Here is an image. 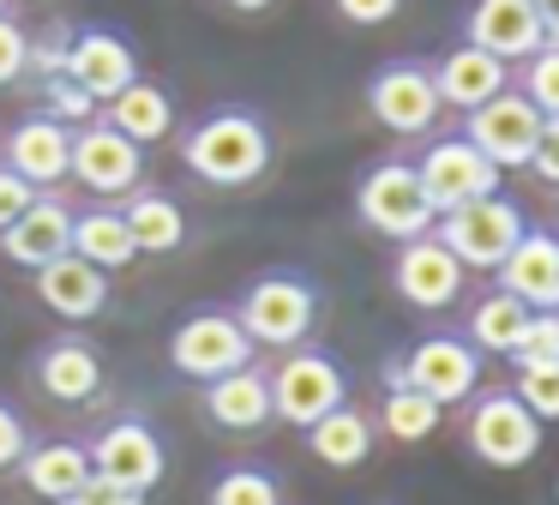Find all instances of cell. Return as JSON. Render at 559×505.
<instances>
[{
  "label": "cell",
  "instance_id": "obj_16",
  "mask_svg": "<svg viewBox=\"0 0 559 505\" xmlns=\"http://www.w3.org/2000/svg\"><path fill=\"white\" fill-rule=\"evenodd\" d=\"M463 43H475L493 60L518 67V60H530L547 43V24L530 0H475L469 19H463Z\"/></svg>",
  "mask_w": 559,
  "mask_h": 505
},
{
  "label": "cell",
  "instance_id": "obj_46",
  "mask_svg": "<svg viewBox=\"0 0 559 505\" xmlns=\"http://www.w3.org/2000/svg\"><path fill=\"white\" fill-rule=\"evenodd\" d=\"M0 12H7V0H0Z\"/></svg>",
  "mask_w": 559,
  "mask_h": 505
},
{
  "label": "cell",
  "instance_id": "obj_35",
  "mask_svg": "<svg viewBox=\"0 0 559 505\" xmlns=\"http://www.w3.org/2000/svg\"><path fill=\"white\" fill-rule=\"evenodd\" d=\"M511 361H518V367H530V361H559V307L530 313V331H523V343Z\"/></svg>",
  "mask_w": 559,
  "mask_h": 505
},
{
  "label": "cell",
  "instance_id": "obj_13",
  "mask_svg": "<svg viewBox=\"0 0 559 505\" xmlns=\"http://www.w3.org/2000/svg\"><path fill=\"white\" fill-rule=\"evenodd\" d=\"M415 175H421V192H427V204H433L439 216L457 211V204H469V199L499 192V168L487 163L463 132H457V139H433V144H427L421 163H415Z\"/></svg>",
  "mask_w": 559,
  "mask_h": 505
},
{
  "label": "cell",
  "instance_id": "obj_27",
  "mask_svg": "<svg viewBox=\"0 0 559 505\" xmlns=\"http://www.w3.org/2000/svg\"><path fill=\"white\" fill-rule=\"evenodd\" d=\"M103 120H109L115 132H127L133 144H157V139L175 132V96L163 91V84H151V79H133L121 96H109Z\"/></svg>",
  "mask_w": 559,
  "mask_h": 505
},
{
  "label": "cell",
  "instance_id": "obj_40",
  "mask_svg": "<svg viewBox=\"0 0 559 505\" xmlns=\"http://www.w3.org/2000/svg\"><path fill=\"white\" fill-rule=\"evenodd\" d=\"M61 505H145V493H133V488H115V481L91 475L85 488H73Z\"/></svg>",
  "mask_w": 559,
  "mask_h": 505
},
{
  "label": "cell",
  "instance_id": "obj_21",
  "mask_svg": "<svg viewBox=\"0 0 559 505\" xmlns=\"http://www.w3.org/2000/svg\"><path fill=\"white\" fill-rule=\"evenodd\" d=\"M31 277H37V301L67 325H85V319H97V313L109 307V271L85 265L79 252H61V259H49Z\"/></svg>",
  "mask_w": 559,
  "mask_h": 505
},
{
  "label": "cell",
  "instance_id": "obj_11",
  "mask_svg": "<svg viewBox=\"0 0 559 505\" xmlns=\"http://www.w3.org/2000/svg\"><path fill=\"white\" fill-rule=\"evenodd\" d=\"M367 108H373V120L385 132H397V139H421V132H433L439 120V91H433V67H421V60H391V67H379L373 79H367Z\"/></svg>",
  "mask_w": 559,
  "mask_h": 505
},
{
  "label": "cell",
  "instance_id": "obj_15",
  "mask_svg": "<svg viewBox=\"0 0 559 505\" xmlns=\"http://www.w3.org/2000/svg\"><path fill=\"white\" fill-rule=\"evenodd\" d=\"M463 265L445 252V240L439 235H415L397 247V259H391V283H397V295L409 301V307L421 313H445L451 301L463 295Z\"/></svg>",
  "mask_w": 559,
  "mask_h": 505
},
{
  "label": "cell",
  "instance_id": "obj_2",
  "mask_svg": "<svg viewBox=\"0 0 559 505\" xmlns=\"http://www.w3.org/2000/svg\"><path fill=\"white\" fill-rule=\"evenodd\" d=\"M235 319L253 337V349H295L319 325V289L301 271H265L241 289Z\"/></svg>",
  "mask_w": 559,
  "mask_h": 505
},
{
  "label": "cell",
  "instance_id": "obj_30",
  "mask_svg": "<svg viewBox=\"0 0 559 505\" xmlns=\"http://www.w3.org/2000/svg\"><path fill=\"white\" fill-rule=\"evenodd\" d=\"M523 331H530V307L518 295H506V289H487L469 307V343L481 355H518Z\"/></svg>",
  "mask_w": 559,
  "mask_h": 505
},
{
  "label": "cell",
  "instance_id": "obj_25",
  "mask_svg": "<svg viewBox=\"0 0 559 505\" xmlns=\"http://www.w3.org/2000/svg\"><path fill=\"white\" fill-rule=\"evenodd\" d=\"M19 475H25V488L37 493V500L61 505L73 488H85V481H91V451H85V439L31 445V451L19 457Z\"/></svg>",
  "mask_w": 559,
  "mask_h": 505
},
{
  "label": "cell",
  "instance_id": "obj_23",
  "mask_svg": "<svg viewBox=\"0 0 559 505\" xmlns=\"http://www.w3.org/2000/svg\"><path fill=\"white\" fill-rule=\"evenodd\" d=\"M205 415L223 433H259L271 421V373L265 367H235L205 385Z\"/></svg>",
  "mask_w": 559,
  "mask_h": 505
},
{
  "label": "cell",
  "instance_id": "obj_6",
  "mask_svg": "<svg viewBox=\"0 0 559 505\" xmlns=\"http://www.w3.org/2000/svg\"><path fill=\"white\" fill-rule=\"evenodd\" d=\"M169 367L181 373V379L211 385L235 367H253V337L241 331L235 307H199L169 331Z\"/></svg>",
  "mask_w": 559,
  "mask_h": 505
},
{
  "label": "cell",
  "instance_id": "obj_9",
  "mask_svg": "<svg viewBox=\"0 0 559 505\" xmlns=\"http://www.w3.org/2000/svg\"><path fill=\"white\" fill-rule=\"evenodd\" d=\"M91 451V475L115 481V488H133V493H151L169 469V451H163L157 427L145 415H115L97 439H85Z\"/></svg>",
  "mask_w": 559,
  "mask_h": 505
},
{
  "label": "cell",
  "instance_id": "obj_5",
  "mask_svg": "<svg viewBox=\"0 0 559 505\" xmlns=\"http://www.w3.org/2000/svg\"><path fill=\"white\" fill-rule=\"evenodd\" d=\"M355 216H361L373 235L385 240H415V235H433L439 211L427 204L421 192V175L415 163H373L361 180H355Z\"/></svg>",
  "mask_w": 559,
  "mask_h": 505
},
{
  "label": "cell",
  "instance_id": "obj_7",
  "mask_svg": "<svg viewBox=\"0 0 559 505\" xmlns=\"http://www.w3.org/2000/svg\"><path fill=\"white\" fill-rule=\"evenodd\" d=\"M463 445H469L487 469H523L542 451V421L518 403V391H481V397H469Z\"/></svg>",
  "mask_w": 559,
  "mask_h": 505
},
{
  "label": "cell",
  "instance_id": "obj_28",
  "mask_svg": "<svg viewBox=\"0 0 559 505\" xmlns=\"http://www.w3.org/2000/svg\"><path fill=\"white\" fill-rule=\"evenodd\" d=\"M73 252L85 265H97V271H127V265L139 259L133 235H127L121 211L115 204H91V211H73Z\"/></svg>",
  "mask_w": 559,
  "mask_h": 505
},
{
  "label": "cell",
  "instance_id": "obj_4",
  "mask_svg": "<svg viewBox=\"0 0 559 505\" xmlns=\"http://www.w3.org/2000/svg\"><path fill=\"white\" fill-rule=\"evenodd\" d=\"M523 228L530 223H523L518 199L487 192V199H469V204H457V211H445L433 223V235L445 240V252L463 265V271H499Z\"/></svg>",
  "mask_w": 559,
  "mask_h": 505
},
{
  "label": "cell",
  "instance_id": "obj_43",
  "mask_svg": "<svg viewBox=\"0 0 559 505\" xmlns=\"http://www.w3.org/2000/svg\"><path fill=\"white\" fill-rule=\"evenodd\" d=\"M535 12H542V24H547V43H559V0H530Z\"/></svg>",
  "mask_w": 559,
  "mask_h": 505
},
{
  "label": "cell",
  "instance_id": "obj_20",
  "mask_svg": "<svg viewBox=\"0 0 559 505\" xmlns=\"http://www.w3.org/2000/svg\"><path fill=\"white\" fill-rule=\"evenodd\" d=\"M493 277H499V289L518 295L530 313L559 307V235L554 228H523L518 247L506 252V265H499Z\"/></svg>",
  "mask_w": 559,
  "mask_h": 505
},
{
  "label": "cell",
  "instance_id": "obj_10",
  "mask_svg": "<svg viewBox=\"0 0 559 505\" xmlns=\"http://www.w3.org/2000/svg\"><path fill=\"white\" fill-rule=\"evenodd\" d=\"M403 385H415L421 397H433L439 409L451 403H469L475 385H481V349L469 337H451V331H433L397 361Z\"/></svg>",
  "mask_w": 559,
  "mask_h": 505
},
{
  "label": "cell",
  "instance_id": "obj_29",
  "mask_svg": "<svg viewBox=\"0 0 559 505\" xmlns=\"http://www.w3.org/2000/svg\"><path fill=\"white\" fill-rule=\"evenodd\" d=\"M439 421H445V409L433 403V397H421L415 385H403L397 361H385V397H379V427L391 433L397 445H421L439 433Z\"/></svg>",
  "mask_w": 559,
  "mask_h": 505
},
{
  "label": "cell",
  "instance_id": "obj_14",
  "mask_svg": "<svg viewBox=\"0 0 559 505\" xmlns=\"http://www.w3.org/2000/svg\"><path fill=\"white\" fill-rule=\"evenodd\" d=\"M31 379H37V391L49 397V403L79 409V403H91V397H103V379H109V373H103V355H97L91 337L61 331V337H49V343L37 349Z\"/></svg>",
  "mask_w": 559,
  "mask_h": 505
},
{
  "label": "cell",
  "instance_id": "obj_18",
  "mask_svg": "<svg viewBox=\"0 0 559 505\" xmlns=\"http://www.w3.org/2000/svg\"><path fill=\"white\" fill-rule=\"evenodd\" d=\"M0 252L25 271H43L49 259L73 252V204L61 192H37L13 228H0Z\"/></svg>",
  "mask_w": 559,
  "mask_h": 505
},
{
  "label": "cell",
  "instance_id": "obj_24",
  "mask_svg": "<svg viewBox=\"0 0 559 505\" xmlns=\"http://www.w3.org/2000/svg\"><path fill=\"white\" fill-rule=\"evenodd\" d=\"M115 211H121V223H127V235H133L139 252H181L187 211H181V199H169L163 187H133Z\"/></svg>",
  "mask_w": 559,
  "mask_h": 505
},
{
  "label": "cell",
  "instance_id": "obj_45",
  "mask_svg": "<svg viewBox=\"0 0 559 505\" xmlns=\"http://www.w3.org/2000/svg\"><path fill=\"white\" fill-rule=\"evenodd\" d=\"M554 500H559V481H554Z\"/></svg>",
  "mask_w": 559,
  "mask_h": 505
},
{
  "label": "cell",
  "instance_id": "obj_17",
  "mask_svg": "<svg viewBox=\"0 0 559 505\" xmlns=\"http://www.w3.org/2000/svg\"><path fill=\"white\" fill-rule=\"evenodd\" d=\"M0 151H7L0 163L13 168L19 180H31L37 192H55L67 180V163H73V132L49 115H25V120H13Z\"/></svg>",
  "mask_w": 559,
  "mask_h": 505
},
{
  "label": "cell",
  "instance_id": "obj_37",
  "mask_svg": "<svg viewBox=\"0 0 559 505\" xmlns=\"http://www.w3.org/2000/svg\"><path fill=\"white\" fill-rule=\"evenodd\" d=\"M25 60H31V31L0 12V91L25 79Z\"/></svg>",
  "mask_w": 559,
  "mask_h": 505
},
{
  "label": "cell",
  "instance_id": "obj_42",
  "mask_svg": "<svg viewBox=\"0 0 559 505\" xmlns=\"http://www.w3.org/2000/svg\"><path fill=\"white\" fill-rule=\"evenodd\" d=\"M331 7H337L349 24H385V19H397L403 0H331Z\"/></svg>",
  "mask_w": 559,
  "mask_h": 505
},
{
  "label": "cell",
  "instance_id": "obj_44",
  "mask_svg": "<svg viewBox=\"0 0 559 505\" xmlns=\"http://www.w3.org/2000/svg\"><path fill=\"white\" fill-rule=\"evenodd\" d=\"M223 7H229V12H265L271 0H223Z\"/></svg>",
  "mask_w": 559,
  "mask_h": 505
},
{
  "label": "cell",
  "instance_id": "obj_26",
  "mask_svg": "<svg viewBox=\"0 0 559 505\" xmlns=\"http://www.w3.org/2000/svg\"><path fill=\"white\" fill-rule=\"evenodd\" d=\"M307 451L325 469H361L373 457V415H361L355 403H337L307 427Z\"/></svg>",
  "mask_w": 559,
  "mask_h": 505
},
{
  "label": "cell",
  "instance_id": "obj_41",
  "mask_svg": "<svg viewBox=\"0 0 559 505\" xmlns=\"http://www.w3.org/2000/svg\"><path fill=\"white\" fill-rule=\"evenodd\" d=\"M31 199H37V187H31V180H19L13 168L0 163V228H13L19 216H25Z\"/></svg>",
  "mask_w": 559,
  "mask_h": 505
},
{
  "label": "cell",
  "instance_id": "obj_3",
  "mask_svg": "<svg viewBox=\"0 0 559 505\" xmlns=\"http://www.w3.org/2000/svg\"><path fill=\"white\" fill-rule=\"evenodd\" d=\"M337 403H349V373H343V361L313 349V343L283 349V361L271 367V421H289V427L307 433Z\"/></svg>",
  "mask_w": 559,
  "mask_h": 505
},
{
  "label": "cell",
  "instance_id": "obj_12",
  "mask_svg": "<svg viewBox=\"0 0 559 505\" xmlns=\"http://www.w3.org/2000/svg\"><path fill=\"white\" fill-rule=\"evenodd\" d=\"M67 175L79 187L103 192V199H127L133 187H145V144L115 132L109 120H91V127L73 132V163H67Z\"/></svg>",
  "mask_w": 559,
  "mask_h": 505
},
{
  "label": "cell",
  "instance_id": "obj_34",
  "mask_svg": "<svg viewBox=\"0 0 559 505\" xmlns=\"http://www.w3.org/2000/svg\"><path fill=\"white\" fill-rule=\"evenodd\" d=\"M518 403L530 409L535 421H559V361H530V367H518Z\"/></svg>",
  "mask_w": 559,
  "mask_h": 505
},
{
  "label": "cell",
  "instance_id": "obj_39",
  "mask_svg": "<svg viewBox=\"0 0 559 505\" xmlns=\"http://www.w3.org/2000/svg\"><path fill=\"white\" fill-rule=\"evenodd\" d=\"M530 168H535V180L559 187V115L542 120V132H535V151H530Z\"/></svg>",
  "mask_w": 559,
  "mask_h": 505
},
{
  "label": "cell",
  "instance_id": "obj_33",
  "mask_svg": "<svg viewBox=\"0 0 559 505\" xmlns=\"http://www.w3.org/2000/svg\"><path fill=\"white\" fill-rule=\"evenodd\" d=\"M518 91L542 115H559V43H542L530 60H518Z\"/></svg>",
  "mask_w": 559,
  "mask_h": 505
},
{
  "label": "cell",
  "instance_id": "obj_19",
  "mask_svg": "<svg viewBox=\"0 0 559 505\" xmlns=\"http://www.w3.org/2000/svg\"><path fill=\"white\" fill-rule=\"evenodd\" d=\"M67 79L85 84L97 103H109V96H121L127 84L139 79V55H133V43H127L121 31L91 24V31H73V48H67Z\"/></svg>",
  "mask_w": 559,
  "mask_h": 505
},
{
  "label": "cell",
  "instance_id": "obj_32",
  "mask_svg": "<svg viewBox=\"0 0 559 505\" xmlns=\"http://www.w3.org/2000/svg\"><path fill=\"white\" fill-rule=\"evenodd\" d=\"M43 84V108L37 115H49V120H61L67 132H79V127H91V115H97V96L85 91V84H73L67 72H55V79H37Z\"/></svg>",
  "mask_w": 559,
  "mask_h": 505
},
{
  "label": "cell",
  "instance_id": "obj_38",
  "mask_svg": "<svg viewBox=\"0 0 559 505\" xmlns=\"http://www.w3.org/2000/svg\"><path fill=\"white\" fill-rule=\"evenodd\" d=\"M31 451V427L7 397H0V469H19V457Z\"/></svg>",
  "mask_w": 559,
  "mask_h": 505
},
{
  "label": "cell",
  "instance_id": "obj_1",
  "mask_svg": "<svg viewBox=\"0 0 559 505\" xmlns=\"http://www.w3.org/2000/svg\"><path fill=\"white\" fill-rule=\"evenodd\" d=\"M181 163L205 187H253L271 168V132L253 108H211L181 132Z\"/></svg>",
  "mask_w": 559,
  "mask_h": 505
},
{
  "label": "cell",
  "instance_id": "obj_8",
  "mask_svg": "<svg viewBox=\"0 0 559 505\" xmlns=\"http://www.w3.org/2000/svg\"><path fill=\"white\" fill-rule=\"evenodd\" d=\"M542 120H547L542 108H535L518 84H506L499 96H487L481 108L463 115V139H469L493 168H530V151H535Z\"/></svg>",
  "mask_w": 559,
  "mask_h": 505
},
{
  "label": "cell",
  "instance_id": "obj_22",
  "mask_svg": "<svg viewBox=\"0 0 559 505\" xmlns=\"http://www.w3.org/2000/svg\"><path fill=\"white\" fill-rule=\"evenodd\" d=\"M511 84V67L506 60H493L487 48H475V43H457L451 55H439L433 60V91H439V103L445 108H481L487 96H499Z\"/></svg>",
  "mask_w": 559,
  "mask_h": 505
},
{
  "label": "cell",
  "instance_id": "obj_31",
  "mask_svg": "<svg viewBox=\"0 0 559 505\" xmlns=\"http://www.w3.org/2000/svg\"><path fill=\"white\" fill-rule=\"evenodd\" d=\"M211 505H283V488L271 469L259 463H235L211 481Z\"/></svg>",
  "mask_w": 559,
  "mask_h": 505
},
{
  "label": "cell",
  "instance_id": "obj_36",
  "mask_svg": "<svg viewBox=\"0 0 559 505\" xmlns=\"http://www.w3.org/2000/svg\"><path fill=\"white\" fill-rule=\"evenodd\" d=\"M67 48H73V31H67V24H49L43 36H31L25 72H37V79H55V72H67Z\"/></svg>",
  "mask_w": 559,
  "mask_h": 505
}]
</instances>
